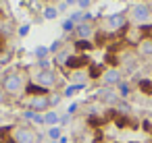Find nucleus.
Masks as SVG:
<instances>
[{
    "label": "nucleus",
    "instance_id": "4be33fe9",
    "mask_svg": "<svg viewBox=\"0 0 152 143\" xmlns=\"http://www.w3.org/2000/svg\"><path fill=\"white\" fill-rule=\"evenodd\" d=\"M65 4H67V6H71V4H77V0H65Z\"/></svg>",
    "mask_w": 152,
    "mask_h": 143
},
{
    "label": "nucleus",
    "instance_id": "0eeeda50",
    "mask_svg": "<svg viewBox=\"0 0 152 143\" xmlns=\"http://www.w3.org/2000/svg\"><path fill=\"white\" fill-rule=\"evenodd\" d=\"M98 98L102 104H117L119 102V91H115V87H102L98 91Z\"/></svg>",
    "mask_w": 152,
    "mask_h": 143
},
{
    "label": "nucleus",
    "instance_id": "4468645a",
    "mask_svg": "<svg viewBox=\"0 0 152 143\" xmlns=\"http://www.w3.org/2000/svg\"><path fill=\"white\" fill-rule=\"evenodd\" d=\"M90 2H92V0H77V6L83 11V9H88V6H90Z\"/></svg>",
    "mask_w": 152,
    "mask_h": 143
},
{
    "label": "nucleus",
    "instance_id": "ddd939ff",
    "mask_svg": "<svg viewBox=\"0 0 152 143\" xmlns=\"http://www.w3.org/2000/svg\"><path fill=\"white\" fill-rule=\"evenodd\" d=\"M127 91H129L127 83H119V95H127Z\"/></svg>",
    "mask_w": 152,
    "mask_h": 143
},
{
    "label": "nucleus",
    "instance_id": "20e7f679",
    "mask_svg": "<svg viewBox=\"0 0 152 143\" xmlns=\"http://www.w3.org/2000/svg\"><path fill=\"white\" fill-rule=\"evenodd\" d=\"M131 19H133L135 23H148V21L152 19L150 6H148L146 2H137V4H133V9H131Z\"/></svg>",
    "mask_w": 152,
    "mask_h": 143
},
{
    "label": "nucleus",
    "instance_id": "6ab92c4d",
    "mask_svg": "<svg viewBox=\"0 0 152 143\" xmlns=\"http://www.w3.org/2000/svg\"><path fill=\"white\" fill-rule=\"evenodd\" d=\"M48 135H50L52 139H56V137H58V129H56V126H54V129H50V131H48Z\"/></svg>",
    "mask_w": 152,
    "mask_h": 143
},
{
    "label": "nucleus",
    "instance_id": "dca6fc26",
    "mask_svg": "<svg viewBox=\"0 0 152 143\" xmlns=\"http://www.w3.org/2000/svg\"><path fill=\"white\" fill-rule=\"evenodd\" d=\"M4 104H7V93L0 89V106H4Z\"/></svg>",
    "mask_w": 152,
    "mask_h": 143
},
{
    "label": "nucleus",
    "instance_id": "7ed1b4c3",
    "mask_svg": "<svg viewBox=\"0 0 152 143\" xmlns=\"http://www.w3.org/2000/svg\"><path fill=\"white\" fill-rule=\"evenodd\" d=\"M34 81L40 85V87H46V89H52L56 83H58V77H56V73L52 71V69H42V71H38L36 73V77H34Z\"/></svg>",
    "mask_w": 152,
    "mask_h": 143
},
{
    "label": "nucleus",
    "instance_id": "f03ea898",
    "mask_svg": "<svg viewBox=\"0 0 152 143\" xmlns=\"http://www.w3.org/2000/svg\"><path fill=\"white\" fill-rule=\"evenodd\" d=\"M11 137L15 143H38V133L27 126V124H19L11 131Z\"/></svg>",
    "mask_w": 152,
    "mask_h": 143
},
{
    "label": "nucleus",
    "instance_id": "f257e3e1",
    "mask_svg": "<svg viewBox=\"0 0 152 143\" xmlns=\"http://www.w3.org/2000/svg\"><path fill=\"white\" fill-rule=\"evenodd\" d=\"M25 89V77L21 73H9L2 81V91L7 95H19Z\"/></svg>",
    "mask_w": 152,
    "mask_h": 143
},
{
    "label": "nucleus",
    "instance_id": "b1692460",
    "mask_svg": "<svg viewBox=\"0 0 152 143\" xmlns=\"http://www.w3.org/2000/svg\"><path fill=\"white\" fill-rule=\"evenodd\" d=\"M150 13H152V6H150Z\"/></svg>",
    "mask_w": 152,
    "mask_h": 143
},
{
    "label": "nucleus",
    "instance_id": "f8f14e48",
    "mask_svg": "<svg viewBox=\"0 0 152 143\" xmlns=\"http://www.w3.org/2000/svg\"><path fill=\"white\" fill-rule=\"evenodd\" d=\"M44 122H46V124H56V122H58V114H56V112H46Z\"/></svg>",
    "mask_w": 152,
    "mask_h": 143
},
{
    "label": "nucleus",
    "instance_id": "9d476101",
    "mask_svg": "<svg viewBox=\"0 0 152 143\" xmlns=\"http://www.w3.org/2000/svg\"><path fill=\"white\" fill-rule=\"evenodd\" d=\"M137 52L142 56H152V40H142L137 46Z\"/></svg>",
    "mask_w": 152,
    "mask_h": 143
},
{
    "label": "nucleus",
    "instance_id": "1a4fd4ad",
    "mask_svg": "<svg viewBox=\"0 0 152 143\" xmlns=\"http://www.w3.org/2000/svg\"><path fill=\"white\" fill-rule=\"evenodd\" d=\"M92 33H94V27H92L90 23H79V25H77V35H79L81 40H90Z\"/></svg>",
    "mask_w": 152,
    "mask_h": 143
},
{
    "label": "nucleus",
    "instance_id": "9b49d317",
    "mask_svg": "<svg viewBox=\"0 0 152 143\" xmlns=\"http://www.w3.org/2000/svg\"><path fill=\"white\" fill-rule=\"evenodd\" d=\"M58 17V9H54V6H46L44 9V19L46 21H54Z\"/></svg>",
    "mask_w": 152,
    "mask_h": 143
},
{
    "label": "nucleus",
    "instance_id": "412c9836",
    "mask_svg": "<svg viewBox=\"0 0 152 143\" xmlns=\"http://www.w3.org/2000/svg\"><path fill=\"white\" fill-rule=\"evenodd\" d=\"M27 31H29V27H27V25H23V27H21V29H19V33H21V35H25V33H27Z\"/></svg>",
    "mask_w": 152,
    "mask_h": 143
},
{
    "label": "nucleus",
    "instance_id": "423d86ee",
    "mask_svg": "<svg viewBox=\"0 0 152 143\" xmlns=\"http://www.w3.org/2000/svg\"><path fill=\"white\" fill-rule=\"evenodd\" d=\"M102 83H104V87L119 85V83H121V71H119V69H106V71L102 73Z\"/></svg>",
    "mask_w": 152,
    "mask_h": 143
},
{
    "label": "nucleus",
    "instance_id": "6e6552de",
    "mask_svg": "<svg viewBox=\"0 0 152 143\" xmlns=\"http://www.w3.org/2000/svg\"><path fill=\"white\" fill-rule=\"evenodd\" d=\"M125 17L123 15H110L108 19H106V27L110 29V31H117V29H123L125 27Z\"/></svg>",
    "mask_w": 152,
    "mask_h": 143
},
{
    "label": "nucleus",
    "instance_id": "aec40b11",
    "mask_svg": "<svg viewBox=\"0 0 152 143\" xmlns=\"http://www.w3.org/2000/svg\"><path fill=\"white\" fill-rule=\"evenodd\" d=\"M81 17H83V13H81V11H77V13H75V15L71 17V21H79Z\"/></svg>",
    "mask_w": 152,
    "mask_h": 143
},
{
    "label": "nucleus",
    "instance_id": "2eb2a0df",
    "mask_svg": "<svg viewBox=\"0 0 152 143\" xmlns=\"http://www.w3.org/2000/svg\"><path fill=\"white\" fill-rule=\"evenodd\" d=\"M63 29H65V31L73 29V21H71V19H69V21H65V23H63Z\"/></svg>",
    "mask_w": 152,
    "mask_h": 143
},
{
    "label": "nucleus",
    "instance_id": "5701e85b",
    "mask_svg": "<svg viewBox=\"0 0 152 143\" xmlns=\"http://www.w3.org/2000/svg\"><path fill=\"white\" fill-rule=\"evenodd\" d=\"M146 2H152V0H146Z\"/></svg>",
    "mask_w": 152,
    "mask_h": 143
},
{
    "label": "nucleus",
    "instance_id": "a211bd4d",
    "mask_svg": "<svg viewBox=\"0 0 152 143\" xmlns=\"http://www.w3.org/2000/svg\"><path fill=\"white\" fill-rule=\"evenodd\" d=\"M58 102H61V95H52L50 98V106H56Z\"/></svg>",
    "mask_w": 152,
    "mask_h": 143
},
{
    "label": "nucleus",
    "instance_id": "f3484780",
    "mask_svg": "<svg viewBox=\"0 0 152 143\" xmlns=\"http://www.w3.org/2000/svg\"><path fill=\"white\" fill-rule=\"evenodd\" d=\"M46 52H48L46 48H38V50H36V56H40V58H42V56H46Z\"/></svg>",
    "mask_w": 152,
    "mask_h": 143
},
{
    "label": "nucleus",
    "instance_id": "39448f33",
    "mask_svg": "<svg viewBox=\"0 0 152 143\" xmlns=\"http://www.w3.org/2000/svg\"><path fill=\"white\" fill-rule=\"evenodd\" d=\"M27 106H29L34 112H44V110L50 108V98H48V95H42V93L31 95L29 102H27Z\"/></svg>",
    "mask_w": 152,
    "mask_h": 143
}]
</instances>
